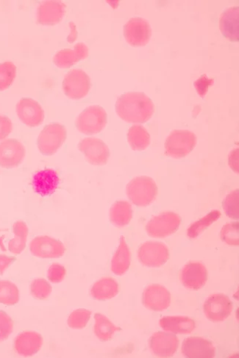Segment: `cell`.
Listing matches in <instances>:
<instances>
[{"mask_svg": "<svg viewBox=\"0 0 239 358\" xmlns=\"http://www.w3.org/2000/svg\"><path fill=\"white\" fill-rule=\"evenodd\" d=\"M124 36L127 43L133 47H143L148 44L152 29L147 20L132 18L124 26Z\"/></svg>", "mask_w": 239, "mask_h": 358, "instance_id": "10", "label": "cell"}, {"mask_svg": "<svg viewBox=\"0 0 239 358\" xmlns=\"http://www.w3.org/2000/svg\"><path fill=\"white\" fill-rule=\"evenodd\" d=\"M239 191H233L223 201V208L227 217L238 220L239 218Z\"/></svg>", "mask_w": 239, "mask_h": 358, "instance_id": "34", "label": "cell"}, {"mask_svg": "<svg viewBox=\"0 0 239 358\" xmlns=\"http://www.w3.org/2000/svg\"><path fill=\"white\" fill-rule=\"evenodd\" d=\"M203 311L207 320L212 322H222L231 314L233 302L225 294H213L205 302Z\"/></svg>", "mask_w": 239, "mask_h": 358, "instance_id": "8", "label": "cell"}, {"mask_svg": "<svg viewBox=\"0 0 239 358\" xmlns=\"http://www.w3.org/2000/svg\"><path fill=\"white\" fill-rule=\"evenodd\" d=\"M15 257L7 256L5 254H0V274H3L5 270L12 265L15 261Z\"/></svg>", "mask_w": 239, "mask_h": 358, "instance_id": "41", "label": "cell"}, {"mask_svg": "<svg viewBox=\"0 0 239 358\" xmlns=\"http://www.w3.org/2000/svg\"><path fill=\"white\" fill-rule=\"evenodd\" d=\"M133 218L131 204L126 201H118L114 203L110 210V219L113 225L124 228L130 222Z\"/></svg>", "mask_w": 239, "mask_h": 358, "instance_id": "27", "label": "cell"}, {"mask_svg": "<svg viewBox=\"0 0 239 358\" xmlns=\"http://www.w3.org/2000/svg\"><path fill=\"white\" fill-rule=\"evenodd\" d=\"M14 331V322L4 311H0V343L5 342Z\"/></svg>", "mask_w": 239, "mask_h": 358, "instance_id": "38", "label": "cell"}, {"mask_svg": "<svg viewBox=\"0 0 239 358\" xmlns=\"http://www.w3.org/2000/svg\"><path fill=\"white\" fill-rule=\"evenodd\" d=\"M14 238L8 242V250L14 254L22 253L26 248L28 235L27 225L23 221H17L13 224Z\"/></svg>", "mask_w": 239, "mask_h": 358, "instance_id": "28", "label": "cell"}, {"mask_svg": "<svg viewBox=\"0 0 239 358\" xmlns=\"http://www.w3.org/2000/svg\"><path fill=\"white\" fill-rule=\"evenodd\" d=\"M141 263L148 267L159 268L170 259V250L166 245L158 241H148L138 251Z\"/></svg>", "mask_w": 239, "mask_h": 358, "instance_id": "7", "label": "cell"}, {"mask_svg": "<svg viewBox=\"0 0 239 358\" xmlns=\"http://www.w3.org/2000/svg\"><path fill=\"white\" fill-rule=\"evenodd\" d=\"M180 341L178 337L171 333L157 332L149 340L152 353L159 357H171L178 350Z\"/></svg>", "mask_w": 239, "mask_h": 358, "instance_id": "16", "label": "cell"}, {"mask_svg": "<svg viewBox=\"0 0 239 358\" xmlns=\"http://www.w3.org/2000/svg\"><path fill=\"white\" fill-rule=\"evenodd\" d=\"M131 254L126 239L121 237L120 246L111 260V270L114 274L122 276L129 270Z\"/></svg>", "mask_w": 239, "mask_h": 358, "instance_id": "25", "label": "cell"}, {"mask_svg": "<svg viewBox=\"0 0 239 358\" xmlns=\"http://www.w3.org/2000/svg\"><path fill=\"white\" fill-rule=\"evenodd\" d=\"M216 348L209 339L201 337H187L182 345V353L188 358L214 357Z\"/></svg>", "mask_w": 239, "mask_h": 358, "instance_id": "17", "label": "cell"}, {"mask_svg": "<svg viewBox=\"0 0 239 358\" xmlns=\"http://www.w3.org/2000/svg\"><path fill=\"white\" fill-rule=\"evenodd\" d=\"M25 157V149L20 141L8 139L0 143V167L14 169L22 163Z\"/></svg>", "mask_w": 239, "mask_h": 358, "instance_id": "15", "label": "cell"}, {"mask_svg": "<svg viewBox=\"0 0 239 358\" xmlns=\"http://www.w3.org/2000/svg\"><path fill=\"white\" fill-rule=\"evenodd\" d=\"M43 345V337L34 331L21 333L14 340L15 352L22 357H31L36 355Z\"/></svg>", "mask_w": 239, "mask_h": 358, "instance_id": "20", "label": "cell"}, {"mask_svg": "<svg viewBox=\"0 0 239 358\" xmlns=\"http://www.w3.org/2000/svg\"><path fill=\"white\" fill-rule=\"evenodd\" d=\"M16 114L23 123L30 128H36L43 123L45 111L38 102L24 98L16 105Z\"/></svg>", "mask_w": 239, "mask_h": 358, "instance_id": "13", "label": "cell"}, {"mask_svg": "<svg viewBox=\"0 0 239 358\" xmlns=\"http://www.w3.org/2000/svg\"><path fill=\"white\" fill-rule=\"evenodd\" d=\"M181 218L173 212H164L152 217L146 225L150 237L163 239L170 237L179 229Z\"/></svg>", "mask_w": 239, "mask_h": 358, "instance_id": "6", "label": "cell"}, {"mask_svg": "<svg viewBox=\"0 0 239 358\" xmlns=\"http://www.w3.org/2000/svg\"><path fill=\"white\" fill-rule=\"evenodd\" d=\"M60 179L54 169L41 170L35 174L32 180L33 188L41 197H48L58 189Z\"/></svg>", "mask_w": 239, "mask_h": 358, "instance_id": "21", "label": "cell"}, {"mask_svg": "<svg viewBox=\"0 0 239 358\" xmlns=\"http://www.w3.org/2000/svg\"><path fill=\"white\" fill-rule=\"evenodd\" d=\"M95 320V324L93 327V331L102 342L111 340L116 332L121 331L120 327L114 325L106 315L101 313H96Z\"/></svg>", "mask_w": 239, "mask_h": 358, "instance_id": "30", "label": "cell"}, {"mask_svg": "<svg viewBox=\"0 0 239 358\" xmlns=\"http://www.w3.org/2000/svg\"><path fill=\"white\" fill-rule=\"evenodd\" d=\"M239 223L234 222L225 225L221 231V239L231 246H238Z\"/></svg>", "mask_w": 239, "mask_h": 358, "instance_id": "36", "label": "cell"}, {"mask_svg": "<svg viewBox=\"0 0 239 358\" xmlns=\"http://www.w3.org/2000/svg\"><path fill=\"white\" fill-rule=\"evenodd\" d=\"M89 56V48L83 43L77 44L73 49H65L59 51L54 58V64L60 69H68L85 59Z\"/></svg>", "mask_w": 239, "mask_h": 358, "instance_id": "23", "label": "cell"}, {"mask_svg": "<svg viewBox=\"0 0 239 358\" xmlns=\"http://www.w3.org/2000/svg\"><path fill=\"white\" fill-rule=\"evenodd\" d=\"M129 200L139 207H147L157 198V183L149 177L141 176L133 179L126 187Z\"/></svg>", "mask_w": 239, "mask_h": 358, "instance_id": "2", "label": "cell"}, {"mask_svg": "<svg viewBox=\"0 0 239 358\" xmlns=\"http://www.w3.org/2000/svg\"><path fill=\"white\" fill-rule=\"evenodd\" d=\"M65 93L69 99H80L87 97L91 88V80L84 71L73 69L63 81Z\"/></svg>", "mask_w": 239, "mask_h": 358, "instance_id": "9", "label": "cell"}, {"mask_svg": "<svg viewBox=\"0 0 239 358\" xmlns=\"http://www.w3.org/2000/svg\"><path fill=\"white\" fill-rule=\"evenodd\" d=\"M91 312L86 309H78L72 312L68 319V325L72 329H82L88 324Z\"/></svg>", "mask_w": 239, "mask_h": 358, "instance_id": "37", "label": "cell"}, {"mask_svg": "<svg viewBox=\"0 0 239 358\" xmlns=\"http://www.w3.org/2000/svg\"><path fill=\"white\" fill-rule=\"evenodd\" d=\"M220 28L222 34L233 43L239 40V7L227 8L220 19Z\"/></svg>", "mask_w": 239, "mask_h": 358, "instance_id": "22", "label": "cell"}, {"mask_svg": "<svg viewBox=\"0 0 239 358\" xmlns=\"http://www.w3.org/2000/svg\"><path fill=\"white\" fill-rule=\"evenodd\" d=\"M161 329L174 334L187 335L192 333L196 327L195 322L187 316H165L160 320Z\"/></svg>", "mask_w": 239, "mask_h": 358, "instance_id": "24", "label": "cell"}, {"mask_svg": "<svg viewBox=\"0 0 239 358\" xmlns=\"http://www.w3.org/2000/svg\"><path fill=\"white\" fill-rule=\"evenodd\" d=\"M119 284L112 278H103L92 285L91 295L97 300H108L119 294Z\"/></svg>", "mask_w": 239, "mask_h": 358, "instance_id": "26", "label": "cell"}, {"mask_svg": "<svg viewBox=\"0 0 239 358\" xmlns=\"http://www.w3.org/2000/svg\"><path fill=\"white\" fill-rule=\"evenodd\" d=\"M76 124L78 130L83 134H99L106 126V111L98 106H90L81 112Z\"/></svg>", "mask_w": 239, "mask_h": 358, "instance_id": "4", "label": "cell"}, {"mask_svg": "<svg viewBox=\"0 0 239 358\" xmlns=\"http://www.w3.org/2000/svg\"><path fill=\"white\" fill-rule=\"evenodd\" d=\"M117 115L128 123H145L155 112L153 102L141 92H128L120 96L116 104Z\"/></svg>", "mask_w": 239, "mask_h": 358, "instance_id": "1", "label": "cell"}, {"mask_svg": "<svg viewBox=\"0 0 239 358\" xmlns=\"http://www.w3.org/2000/svg\"><path fill=\"white\" fill-rule=\"evenodd\" d=\"M66 13V5L60 1H45L37 9V23L43 25L58 24Z\"/></svg>", "mask_w": 239, "mask_h": 358, "instance_id": "19", "label": "cell"}, {"mask_svg": "<svg viewBox=\"0 0 239 358\" xmlns=\"http://www.w3.org/2000/svg\"><path fill=\"white\" fill-rule=\"evenodd\" d=\"M220 217L221 213L219 211H212L207 214L206 217L193 223L188 229V231H187V235H188V237L192 239H196L206 228H209L210 225L214 223L217 219H219Z\"/></svg>", "mask_w": 239, "mask_h": 358, "instance_id": "31", "label": "cell"}, {"mask_svg": "<svg viewBox=\"0 0 239 358\" xmlns=\"http://www.w3.org/2000/svg\"><path fill=\"white\" fill-rule=\"evenodd\" d=\"M16 76V67L12 61L0 64V91L8 89L12 85Z\"/></svg>", "mask_w": 239, "mask_h": 358, "instance_id": "33", "label": "cell"}, {"mask_svg": "<svg viewBox=\"0 0 239 358\" xmlns=\"http://www.w3.org/2000/svg\"><path fill=\"white\" fill-rule=\"evenodd\" d=\"M67 271L64 265L59 263L52 264L47 272V278L51 283H59L65 278Z\"/></svg>", "mask_w": 239, "mask_h": 358, "instance_id": "39", "label": "cell"}, {"mask_svg": "<svg viewBox=\"0 0 239 358\" xmlns=\"http://www.w3.org/2000/svg\"><path fill=\"white\" fill-rule=\"evenodd\" d=\"M30 251L39 259H59L63 256L66 249L60 241L43 235L31 241Z\"/></svg>", "mask_w": 239, "mask_h": 358, "instance_id": "12", "label": "cell"}, {"mask_svg": "<svg viewBox=\"0 0 239 358\" xmlns=\"http://www.w3.org/2000/svg\"><path fill=\"white\" fill-rule=\"evenodd\" d=\"M67 139V130L60 124L47 126L38 136L37 145L41 154L51 156L56 154Z\"/></svg>", "mask_w": 239, "mask_h": 358, "instance_id": "5", "label": "cell"}, {"mask_svg": "<svg viewBox=\"0 0 239 358\" xmlns=\"http://www.w3.org/2000/svg\"><path fill=\"white\" fill-rule=\"evenodd\" d=\"M207 280V272L205 265L200 262L187 263L181 273V281L185 288L199 290Z\"/></svg>", "mask_w": 239, "mask_h": 358, "instance_id": "18", "label": "cell"}, {"mask_svg": "<svg viewBox=\"0 0 239 358\" xmlns=\"http://www.w3.org/2000/svg\"><path fill=\"white\" fill-rule=\"evenodd\" d=\"M78 149L92 165H105L110 157V150L108 146L102 140L97 138L82 139L79 143Z\"/></svg>", "mask_w": 239, "mask_h": 358, "instance_id": "11", "label": "cell"}, {"mask_svg": "<svg viewBox=\"0 0 239 358\" xmlns=\"http://www.w3.org/2000/svg\"><path fill=\"white\" fill-rule=\"evenodd\" d=\"M51 293L52 286L43 278L35 279L30 284V294L37 300H46Z\"/></svg>", "mask_w": 239, "mask_h": 358, "instance_id": "35", "label": "cell"}, {"mask_svg": "<svg viewBox=\"0 0 239 358\" xmlns=\"http://www.w3.org/2000/svg\"><path fill=\"white\" fill-rule=\"evenodd\" d=\"M17 286L8 281H0V304L14 305L19 301Z\"/></svg>", "mask_w": 239, "mask_h": 358, "instance_id": "32", "label": "cell"}, {"mask_svg": "<svg viewBox=\"0 0 239 358\" xmlns=\"http://www.w3.org/2000/svg\"><path fill=\"white\" fill-rule=\"evenodd\" d=\"M128 141L132 150L143 151L150 144L148 131L141 125H134L128 130Z\"/></svg>", "mask_w": 239, "mask_h": 358, "instance_id": "29", "label": "cell"}, {"mask_svg": "<svg viewBox=\"0 0 239 358\" xmlns=\"http://www.w3.org/2000/svg\"><path fill=\"white\" fill-rule=\"evenodd\" d=\"M143 305L153 311H163L171 304V294L163 286L152 284L145 289L142 296Z\"/></svg>", "mask_w": 239, "mask_h": 358, "instance_id": "14", "label": "cell"}, {"mask_svg": "<svg viewBox=\"0 0 239 358\" xmlns=\"http://www.w3.org/2000/svg\"><path fill=\"white\" fill-rule=\"evenodd\" d=\"M13 124L8 117L0 115V141L6 139L12 132Z\"/></svg>", "mask_w": 239, "mask_h": 358, "instance_id": "40", "label": "cell"}, {"mask_svg": "<svg viewBox=\"0 0 239 358\" xmlns=\"http://www.w3.org/2000/svg\"><path fill=\"white\" fill-rule=\"evenodd\" d=\"M194 132L186 130H176L171 132L165 143L166 154L175 159L190 155L196 145Z\"/></svg>", "mask_w": 239, "mask_h": 358, "instance_id": "3", "label": "cell"}]
</instances>
